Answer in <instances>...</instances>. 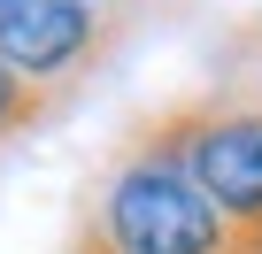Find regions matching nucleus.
<instances>
[{
    "mask_svg": "<svg viewBox=\"0 0 262 254\" xmlns=\"http://www.w3.org/2000/svg\"><path fill=\"white\" fill-rule=\"evenodd\" d=\"M47 116V93L39 85H24L8 62H0V139H16V131H31V123Z\"/></svg>",
    "mask_w": 262,
    "mask_h": 254,
    "instance_id": "nucleus-4",
    "label": "nucleus"
},
{
    "mask_svg": "<svg viewBox=\"0 0 262 254\" xmlns=\"http://www.w3.org/2000/svg\"><path fill=\"white\" fill-rule=\"evenodd\" d=\"M85 231L116 254H254L185 170H170L155 154H131V147L116 154Z\"/></svg>",
    "mask_w": 262,
    "mask_h": 254,
    "instance_id": "nucleus-2",
    "label": "nucleus"
},
{
    "mask_svg": "<svg viewBox=\"0 0 262 254\" xmlns=\"http://www.w3.org/2000/svg\"><path fill=\"white\" fill-rule=\"evenodd\" d=\"M254 108H262V62H254Z\"/></svg>",
    "mask_w": 262,
    "mask_h": 254,
    "instance_id": "nucleus-6",
    "label": "nucleus"
},
{
    "mask_svg": "<svg viewBox=\"0 0 262 254\" xmlns=\"http://www.w3.org/2000/svg\"><path fill=\"white\" fill-rule=\"evenodd\" d=\"M131 154H155L185 170L216 216L262 254V108L254 100H185L131 131Z\"/></svg>",
    "mask_w": 262,
    "mask_h": 254,
    "instance_id": "nucleus-1",
    "label": "nucleus"
},
{
    "mask_svg": "<svg viewBox=\"0 0 262 254\" xmlns=\"http://www.w3.org/2000/svg\"><path fill=\"white\" fill-rule=\"evenodd\" d=\"M108 31L116 16L85 8V0H0V62L39 93L77 85L108 54Z\"/></svg>",
    "mask_w": 262,
    "mask_h": 254,
    "instance_id": "nucleus-3",
    "label": "nucleus"
},
{
    "mask_svg": "<svg viewBox=\"0 0 262 254\" xmlns=\"http://www.w3.org/2000/svg\"><path fill=\"white\" fill-rule=\"evenodd\" d=\"M70 254H116V246H100V239H93V231L77 223V239H70Z\"/></svg>",
    "mask_w": 262,
    "mask_h": 254,
    "instance_id": "nucleus-5",
    "label": "nucleus"
},
{
    "mask_svg": "<svg viewBox=\"0 0 262 254\" xmlns=\"http://www.w3.org/2000/svg\"><path fill=\"white\" fill-rule=\"evenodd\" d=\"M85 8H100V16H108V8H116V0H85Z\"/></svg>",
    "mask_w": 262,
    "mask_h": 254,
    "instance_id": "nucleus-7",
    "label": "nucleus"
}]
</instances>
